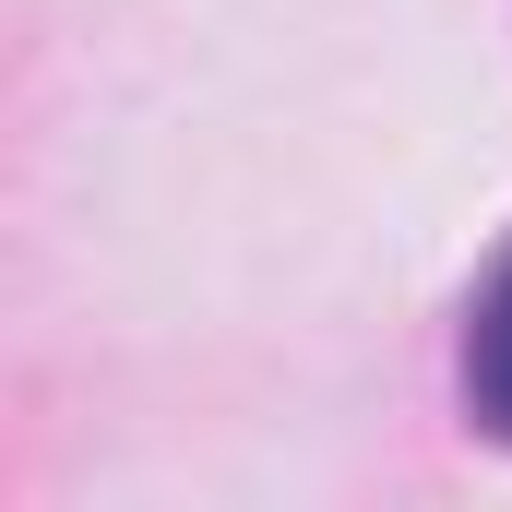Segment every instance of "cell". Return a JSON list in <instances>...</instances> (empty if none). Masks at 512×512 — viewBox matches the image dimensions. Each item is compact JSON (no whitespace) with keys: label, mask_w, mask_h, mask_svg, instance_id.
<instances>
[{"label":"cell","mask_w":512,"mask_h":512,"mask_svg":"<svg viewBox=\"0 0 512 512\" xmlns=\"http://www.w3.org/2000/svg\"><path fill=\"white\" fill-rule=\"evenodd\" d=\"M465 405H477V429L512 441V251L477 286V310H465Z\"/></svg>","instance_id":"cell-1"}]
</instances>
